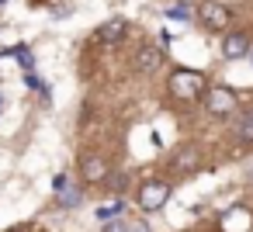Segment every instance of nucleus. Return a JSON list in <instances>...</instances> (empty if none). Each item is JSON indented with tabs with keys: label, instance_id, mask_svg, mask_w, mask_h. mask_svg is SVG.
Here are the masks:
<instances>
[{
	"label": "nucleus",
	"instance_id": "nucleus-21",
	"mask_svg": "<svg viewBox=\"0 0 253 232\" xmlns=\"http://www.w3.org/2000/svg\"><path fill=\"white\" fill-rule=\"evenodd\" d=\"M0 104H4V101H0Z\"/></svg>",
	"mask_w": 253,
	"mask_h": 232
},
{
	"label": "nucleus",
	"instance_id": "nucleus-6",
	"mask_svg": "<svg viewBox=\"0 0 253 232\" xmlns=\"http://www.w3.org/2000/svg\"><path fill=\"white\" fill-rule=\"evenodd\" d=\"M222 52H225V59H243V56H250V39L243 32H229L222 39Z\"/></svg>",
	"mask_w": 253,
	"mask_h": 232
},
{
	"label": "nucleus",
	"instance_id": "nucleus-12",
	"mask_svg": "<svg viewBox=\"0 0 253 232\" xmlns=\"http://www.w3.org/2000/svg\"><path fill=\"white\" fill-rule=\"evenodd\" d=\"M236 139H239V142H253V111L243 115V121L236 125Z\"/></svg>",
	"mask_w": 253,
	"mask_h": 232
},
{
	"label": "nucleus",
	"instance_id": "nucleus-17",
	"mask_svg": "<svg viewBox=\"0 0 253 232\" xmlns=\"http://www.w3.org/2000/svg\"><path fill=\"white\" fill-rule=\"evenodd\" d=\"M73 14V7L66 4V7H52V18H70Z\"/></svg>",
	"mask_w": 253,
	"mask_h": 232
},
{
	"label": "nucleus",
	"instance_id": "nucleus-19",
	"mask_svg": "<svg viewBox=\"0 0 253 232\" xmlns=\"http://www.w3.org/2000/svg\"><path fill=\"white\" fill-rule=\"evenodd\" d=\"M111 184H115V191H122V187H125V173H115Z\"/></svg>",
	"mask_w": 253,
	"mask_h": 232
},
{
	"label": "nucleus",
	"instance_id": "nucleus-13",
	"mask_svg": "<svg viewBox=\"0 0 253 232\" xmlns=\"http://www.w3.org/2000/svg\"><path fill=\"white\" fill-rule=\"evenodd\" d=\"M118 215H122V201H111V204H101V208H97V218H101V222L118 218Z\"/></svg>",
	"mask_w": 253,
	"mask_h": 232
},
{
	"label": "nucleus",
	"instance_id": "nucleus-2",
	"mask_svg": "<svg viewBox=\"0 0 253 232\" xmlns=\"http://www.w3.org/2000/svg\"><path fill=\"white\" fill-rule=\"evenodd\" d=\"M167 197H170V184H163V180H146L139 187V208L142 211H160L167 204Z\"/></svg>",
	"mask_w": 253,
	"mask_h": 232
},
{
	"label": "nucleus",
	"instance_id": "nucleus-1",
	"mask_svg": "<svg viewBox=\"0 0 253 232\" xmlns=\"http://www.w3.org/2000/svg\"><path fill=\"white\" fill-rule=\"evenodd\" d=\"M170 94L177 101H194L205 94V77L194 70H173L170 73Z\"/></svg>",
	"mask_w": 253,
	"mask_h": 232
},
{
	"label": "nucleus",
	"instance_id": "nucleus-15",
	"mask_svg": "<svg viewBox=\"0 0 253 232\" xmlns=\"http://www.w3.org/2000/svg\"><path fill=\"white\" fill-rule=\"evenodd\" d=\"M25 83H28V87H32V90H45V83H42V80H39V77H32V70H28V73H25Z\"/></svg>",
	"mask_w": 253,
	"mask_h": 232
},
{
	"label": "nucleus",
	"instance_id": "nucleus-4",
	"mask_svg": "<svg viewBox=\"0 0 253 232\" xmlns=\"http://www.w3.org/2000/svg\"><path fill=\"white\" fill-rule=\"evenodd\" d=\"M253 229V215L243 204H232L222 211V232H250Z\"/></svg>",
	"mask_w": 253,
	"mask_h": 232
},
{
	"label": "nucleus",
	"instance_id": "nucleus-5",
	"mask_svg": "<svg viewBox=\"0 0 253 232\" xmlns=\"http://www.w3.org/2000/svg\"><path fill=\"white\" fill-rule=\"evenodd\" d=\"M198 18H201V25H205V28L222 32V28L229 25V7H222V4H215V0H208V4H201V7H198Z\"/></svg>",
	"mask_w": 253,
	"mask_h": 232
},
{
	"label": "nucleus",
	"instance_id": "nucleus-14",
	"mask_svg": "<svg viewBox=\"0 0 253 232\" xmlns=\"http://www.w3.org/2000/svg\"><path fill=\"white\" fill-rule=\"evenodd\" d=\"M14 56H18V63H21L25 70H32V66H35V59H32V52H28V49H14Z\"/></svg>",
	"mask_w": 253,
	"mask_h": 232
},
{
	"label": "nucleus",
	"instance_id": "nucleus-18",
	"mask_svg": "<svg viewBox=\"0 0 253 232\" xmlns=\"http://www.w3.org/2000/svg\"><path fill=\"white\" fill-rule=\"evenodd\" d=\"M104 232H128V225L125 222H111V225H104Z\"/></svg>",
	"mask_w": 253,
	"mask_h": 232
},
{
	"label": "nucleus",
	"instance_id": "nucleus-11",
	"mask_svg": "<svg viewBox=\"0 0 253 232\" xmlns=\"http://www.w3.org/2000/svg\"><path fill=\"white\" fill-rule=\"evenodd\" d=\"M122 35H125V21H122V18H115V21H104V25L97 28V39H101V42H118Z\"/></svg>",
	"mask_w": 253,
	"mask_h": 232
},
{
	"label": "nucleus",
	"instance_id": "nucleus-7",
	"mask_svg": "<svg viewBox=\"0 0 253 232\" xmlns=\"http://www.w3.org/2000/svg\"><path fill=\"white\" fill-rule=\"evenodd\" d=\"M80 170H84V180H87V184H97V180L108 177V163H104L101 156H84V159H80Z\"/></svg>",
	"mask_w": 253,
	"mask_h": 232
},
{
	"label": "nucleus",
	"instance_id": "nucleus-3",
	"mask_svg": "<svg viewBox=\"0 0 253 232\" xmlns=\"http://www.w3.org/2000/svg\"><path fill=\"white\" fill-rule=\"evenodd\" d=\"M205 108H208V115H232L236 111V94L229 87H211L208 97H205Z\"/></svg>",
	"mask_w": 253,
	"mask_h": 232
},
{
	"label": "nucleus",
	"instance_id": "nucleus-9",
	"mask_svg": "<svg viewBox=\"0 0 253 232\" xmlns=\"http://www.w3.org/2000/svg\"><path fill=\"white\" fill-rule=\"evenodd\" d=\"M160 63H163L160 49H139V56H135V70L139 73H156Z\"/></svg>",
	"mask_w": 253,
	"mask_h": 232
},
{
	"label": "nucleus",
	"instance_id": "nucleus-8",
	"mask_svg": "<svg viewBox=\"0 0 253 232\" xmlns=\"http://www.w3.org/2000/svg\"><path fill=\"white\" fill-rule=\"evenodd\" d=\"M52 191H56V197H59V204H66V208H73V204H80V191L59 173L56 180H52Z\"/></svg>",
	"mask_w": 253,
	"mask_h": 232
},
{
	"label": "nucleus",
	"instance_id": "nucleus-10",
	"mask_svg": "<svg viewBox=\"0 0 253 232\" xmlns=\"http://www.w3.org/2000/svg\"><path fill=\"white\" fill-rule=\"evenodd\" d=\"M198 149L194 146H180L177 153H173V170H180V173H187V170H194L198 166Z\"/></svg>",
	"mask_w": 253,
	"mask_h": 232
},
{
	"label": "nucleus",
	"instance_id": "nucleus-16",
	"mask_svg": "<svg viewBox=\"0 0 253 232\" xmlns=\"http://www.w3.org/2000/svg\"><path fill=\"white\" fill-rule=\"evenodd\" d=\"M170 18H177V21H184V18H191V11H187V7H170Z\"/></svg>",
	"mask_w": 253,
	"mask_h": 232
},
{
	"label": "nucleus",
	"instance_id": "nucleus-20",
	"mask_svg": "<svg viewBox=\"0 0 253 232\" xmlns=\"http://www.w3.org/2000/svg\"><path fill=\"white\" fill-rule=\"evenodd\" d=\"M0 4H4V0H0Z\"/></svg>",
	"mask_w": 253,
	"mask_h": 232
}]
</instances>
